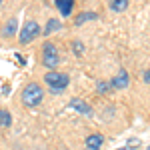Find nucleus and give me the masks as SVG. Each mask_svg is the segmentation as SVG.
Returning <instances> with one entry per match:
<instances>
[{
	"label": "nucleus",
	"instance_id": "0eeeda50",
	"mask_svg": "<svg viewBox=\"0 0 150 150\" xmlns=\"http://www.w3.org/2000/svg\"><path fill=\"white\" fill-rule=\"evenodd\" d=\"M102 144H104V136L94 132L90 136H86V140H84V150H100Z\"/></svg>",
	"mask_w": 150,
	"mask_h": 150
},
{
	"label": "nucleus",
	"instance_id": "9b49d317",
	"mask_svg": "<svg viewBox=\"0 0 150 150\" xmlns=\"http://www.w3.org/2000/svg\"><path fill=\"white\" fill-rule=\"evenodd\" d=\"M60 28H62V22H60L58 18H50L48 24H46V28H44V34L48 36V34H52L54 30H60Z\"/></svg>",
	"mask_w": 150,
	"mask_h": 150
},
{
	"label": "nucleus",
	"instance_id": "1a4fd4ad",
	"mask_svg": "<svg viewBox=\"0 0 150 150\" xmlns=\"http://www.w3.org/2000/svg\"><path fill=\"white\" fill-rule=\"evenodd\" d=\"M56 8L62 16H70V12L74 8V2L72 0H56Z\"/></svg>",
	"mask_w": 150,
	"mask_h": 150
},
{
	"label": "nucleus",
	"instance_id": "f03ea898",
	"mask_svg": "<svg viewBox=\"0 0 150 150\" xmlns=\"http://www.w3.org/2000/svg\"><path fill=\"white\" fill-rule=\"evenodd\" d=\"M44 82H46V86L52 90V92H62L66 86H68V74H64V72H58V70H48L46 74H44Z\"/></svg>",
	"mask_w": 150,
	"mask_h": 150
},
{
	"label": "nucleus",
	"instance_id": "9d476101",
	"mask_svg": "<svg viewBox=\"0 0 150 150\" xmlns=\"http://www.w3.org/2000/svg\"><path fill=\"white\" fill-rule=\"evenodd\" d=\"M94 18H98V14H96V12H80V14L76 16L74 24H76V26H80V24L88 22V20H94Z\"/></svg>",
	"mask_w": 150,
	"mask_h": 150
},
{
	"label": "nucleus",
	"instance_id": "f257e3e1",
	"mask_svg": "<svg viewBox=\"0 0 150 150\" xmlns=\"http://www.w3.org/2000/svg\"><path fill=\"white\" fill-rule=\"evenodd\" d=\"M42 100H44V90H42L40 84L30 82V84L24 86V90H22V102H24V106L32 108V106H38Z\"/></svg>",
	"mask_w": 150,
	"mask_h": 150
},
{
	"label": "nucleus",
	"instance_id": "f8f14e48",
	"mask_svg": "<svg viewBox=\"0 0 150 150\" xmlns=\"http://www.w3.org/2000/svg\"><path fill=\"white\" fill-rule=\"evenodd\" d=\"M10 124H12V114L6 108H2L0 110V128H8Z\"/></svg>",
	"mask_w": 150,
	"mask_h": 150
},
{
	"label": "nucleus",
	"instance_id": "2eb2a0df",
	"mask_svg": "<svg viewBox=\"0 0 150 150\" xmlns=\"http://www.w3.org/2000/svg\"><path fill=\"white\" fill-rule=\"evenodd\" d=\"M72 48H74V54H78V56L84 52V46H82V42H78V40H74V42H72Z\"/></svg>",
	"mask_w": 150,
	"mask_h": 150
},
{
	"label": "nucleus",
	"instance_id": "20e7f679",
	"mask_svg": "<svg viewBox=\"0 0 150 150\" xmlns=\"http://www.w3.org/2000/svg\"><path fill=\"white\" fill-rule=\"evenodd\" d=\"M38 34H40V24L36 22V20H28V22L22 26L18 40H20V44H30Z\"/></svg>",
	"mask_w": 150,
	"mask_h": 150
},
{
	"label": "nucleus",
	"instance_id": "f3484780",
	"mask_svg": "<svg viewBox=\"0 0 150 150\" xmlns=\"http://www.w3.org/2000/svg\"><path fill=\"white\" fill-rule=\"evenodd\" d=\"M144 82H148V84H150V68L144 72Z\"/></svg>",
	"mask_w": 150,
	"mask_h": 150
},
{
	"label": "nucleus",
	"instance_id": "6ab92c4d",
	"mask_svg": "<svg viewBox=\"0 0 150 150\" xmlns=\"http://www.w3.org/2000/svg\"><path fill=\"white\" fill-rule=\"evenodd\" d=\"M148 150H150V146H148Z\"/></svg>",
	"mask_w": 150,
	"mask_h": 150
},
{
	"label": "nucleus",
	"instance_id": "6e6552de",
	"mask_svg": "<svg viewBox=\"0 0 150 150\" xmlns=\"http://www.w3.org/2000/svg\"><path fill=\"white\" fill-rule=\"evenodd\" d=\"M16 30H18V18L12 16V18H8L6 24L2 26V36H4V38H12V36L16 34Z\"/></svg>",
	"mask_w": 150,
	"mask_h": 150
},
{
	"label": "nucleus",
	"instance_id": "dca6fc26",
	"mask_svg": "<svg viewBox=\"0 0 150 150\" xmlns=\"http://www.w3.org/2000/svg\"><path fill=\"white\" fill-rule=\"evenodd\" d=\"M138 144H140V140H138V138H128L126 148H138Z\"/></svg>",
	"mask_w": 150,
	"mask_h": 150
},
{
	"label": "nucleus",
	"instance_id": "a211bd4d",
	"mask_svg": "<svg viewBox=\"0 0 150 150\" xmlns=\"http://www.w3.org/2000/svg\"><path fill=\"white\" fill-rule=\"evenodd\" d=\"M118 150H126V148H118Z\"/></svg>",
	"mask_w": 150,
	"mask_h": 150
},
{
	"label": "nucleus",
	"instance_id": "39448f33",
	"mask_svg": "<svg viewBox=\"0 0 150 150\" xmlns=\"http://www.w3.org/2000/svg\"><path fill=\"white\" fill-rule=\"evenodd\" d=\"M128 82H130L128 70L126 68H120V70H118V74L110 80V86H112V90H122V88H126V86H128Z\"/></svg>",
	"mask_w": 150,
	"mask_h": 150
},
{
	"label": "nucleus",
	"instance_id": "7ed1b4c3",
	"mask_svg": "<svg viewBox=\"0 0 150 150\" xmlns=\"http://www.w3.org/2000/svg\"><path fill=\"white\" fill-rule=\"evenodd\" d=\"M42 64L48 70H54L60 64V54H58V46L54 42H44L42 46Z\"/></svg>",
	"mask_w": 150,
	"mask_h": 150
},
{
	"label": "nucleus",
	"instance_id": "ddd939ff",
	"mask_svg": "<svg viewBox=\"0 0 150 150\" xmlns=\"http://www.w3.org/2000/svg\"><path fill=\"white\" fill-rule=\"evenodd\" d=\"M108 6H110V10H114V12H124L128 8V0H112Z\"/></svg>",
	"mask_w": 150,
	"mask_h": 150
},
{
	"label": "nucleus",
	"instance_id": "4468645a",
	"mask_svg": "<svg viewBox=\"0 0 150 150\" xmlns=\"http://www.w3.org/2000/svg\"><path fill=\"white\" fill-rule=\"evenodd\" d=\"M96 90L100 94H106L112 90V86H110V82H96Z\"/></svg>",
	"mask_w": 150,
	"mask_h": 150
},
{
	"label": "nucleus",
	"instance_id": "423d86ee",
	"mask_svg": "<svg viewBox=\"0 0 150 150\" xmlns=\"http://www.w3.org/2000/svg\"><path fill=\"white\" fill-rule=\"evenodd\" d=\"M70 108H74L76 112H80V114H84V116H92L94 114L92 106H90L88 102H84V100H80V98H72V100H70Z\"/></svg>",
	"mask_w": 150,
	"mask_h": 150
}]
</instances>
